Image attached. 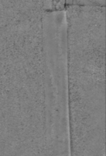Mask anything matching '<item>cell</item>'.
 <instances>
[{
    "mask_svg": "<svg viewBox=\"0 0 106 156\" xmlns=\"http://www.w3.org/2000/svg\"><path fill=\"white\" fill-rule=\"evenodd\" d=\"M56 156H71V153L69 152H62V153L58 154Z\"/></svg>",
    "mask_w": 106,
    "mask_h": 156,
    "instance_id": "1",
    "label": "cell"
}]
</instances>
